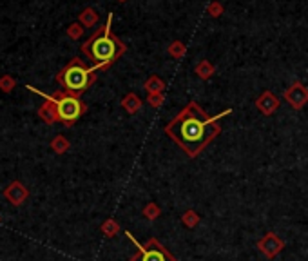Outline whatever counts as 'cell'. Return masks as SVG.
<instances>
[{"label": "cell", "instance_id": "6da1fadb", "mask_svg": "<svg viewBox=\"0 0 308 261\" xmlns=\"http://www.w3.org/2000/svg\"><path fill=\"white\" fill-rule=\"evenodd\" d=\"M229 112L230 111H225L216 116H208L196 102H189L165 125V133L189 156L194 158L221 133V127L218 125V120H220L221 116L229 114Z\"/></svg>", "mask_w": 308, "mask_h": 261}, {"label": "cell", "instance_id": "7a4b0ae2", "mask_svg": "<svg viewBox=\"0 0 308 261\" xmlns=\"http://www.w3.org/2000/svg\"><path fill=\"white\" fill-rule=\"evenodd\" d=\"M111 24H113V13H109L105 24L96 29L82 44V53L91 60L93 67H96V69L111 67L127 51L124 42L113 35Z\"/></svg>", "mask_w": 308, "mask_h": 261}, {"label": "cell", "instance_id": "3957f363", "mask_svg": "<svg viewBox=\"0 0 308 261\" xmlns=\"http://www.w3.org/2000/svg\"><path fill=\"white\" fill-rule=\"evenodd\" d=\"M96 67L85 66L82 58H71V62L56 75V82L66 93L80 96L96 82Z\"/></svg>", "mask_w": 308, "mask_h": 261}, {"label": "cell", "instance_id": "277c9868", "mask_svg": "<svg viewBox=\"0 0 308 261\" xmlns=\"http://www.w3.org/2000/svg\"><path fill=\"white\" fill-rule=\"evenodd\" d=\"M27 89L37 95H40L44 100H49L51 104L54 107V114H56V120L62 122L64 125L67 127H71L75 125L76 122L85 114L87 111V104L80 100V96H75V95H69L62 89V91H54L53 95H46V93H40L37 91L33 85H27Z\"/></svg>", "mask_w": 308, "mask_h": 261}, {"label": "cell", "instance_id": "5b68a950", "mask_svg": "<svg viewBox=\"0 0 308 261\" xmlns=\"http://www.w3.org/2000/svg\"><path fill=\"white\" fill-rule=\"evenodd\" d=\"M131 240L138 247V252L131 256L129 261H176V257L154 238L147 241L145 245H140L134 238H131Z\"/></svg>", "mask_w": 308, "mask_h": 261}, {"label": "cell", "instance_id": "8992f818", "mask_svg": "<svg viewBox=\"0 0 308 261\" xmlns=\"http://www.w3.org/2000/svg\"><path fill=\"white\" fill-rule=\"evenodd\" d=\"M4 198L8 199L11 205H15V207H20V205H24L25 201H27V198H29V189L24 185V183L20 182H11L8 187L4 189Z\"/></svg>", "mask_w": 308, "mask_h": 261}, {"label": "cell", "instance_id": "52a82bcc", "mask_svg": "<svg viewBox=\"0 0 308 261\" xmlns=\"http://www.w3.org/2000/svg\"><path fill=\"white\" fill-rule=\"evenodd\" d=\"M285 100L290 104V107L301 109L308 102V89L301 82H294L285 93Z\"/></svg>", "mask_w": 308, "mask_h": 261}, {"label": "cell", "instance_id": "ba28073f", "mask_svg": "<svg viewBox=\"0 0 308 261\" xmlns=\"http://www.w3.org/2000/svg\"><path fill=\"white\" fill-rule=\"evenodd\" d=\"M256 105H258V109L263 112V114H272V112L279 107V100L275 98L272 93L267 91V93H263V95L259 96L258 102H256Z\"/></svg>", "mask_w": 308, "mask_h": 261}, {"label": "cell", "instance_id": "9c48e42d", "mask_svg": "<svg viewBox=\"0 0 308 261\" xmlns=\"http://www.w3.org/2000/svg\"><path fill=\"white\" fill-rule=\"evenodd\" d=\"M100 20V15L95 11L93 8H85L82 13L78 15V22L83 25V27H95Z\"/></svg>", "mask_w": 308, "mask_h": 261}, {"label": "cell", "instance_id": "30bf717a", "mask_svg": "<svg viewBox=\"0 0 308 261\" xmlns=\"http://www.w3.org/2000/svg\"><path fill=\"white\" fill-rule=\"evenodd\" d=\"M38 116H40L42 120L46 122V124H49V125H53V124H56V114H54V107H53V104H51L49 100H44V104L38 107Z\"/></svg>", "mask_w": 308, "mask_h": 261}, {"label": "cell", "instance_id": "8fae6325", "mask_svg": "<svg viewBox=\"0 0 308 261\" xmlns=\"http://www.w3.org/2000/svg\"><path fill=\"white\" fill-rule=\"evenodd\" d=\"M51 149H53V153H56V154H64V153H67L69 151V140H67L66 136H62V134H58V136H54L53 140H51Z\"/></svg>", "mask_w": 308, "mask_h": 261}, {"label": "cell", "instance_id": "7c38bea8", "mask_svg": "<svg viewBox=\"0 0 308 261\" xmlns=\"http://www.w3.org/2000/svg\"><path fill=\"white\" fill-rule=\"evenodd\" d=\"M121 105L129 112H136L140 109V105H142V102H140V98L136 95H127L124 98V102H121Z\"/></svg>", "mask_w": 308, "mask_h": 261}, {"label": "cell", "instance_id": "4fadbf2b", "mask_svg": "<svg viewBox=\"0 0 308 261\" xmlns=\"http://www.w3.org/2000/svg\"><path fill=\"white\" fill-rule=\"evenodd\" d=\"M17 87V80L13 78V76L9 75H2L0 76V91L6 93V95H9V93L13 91Z\"/></svg>", "mask_w": 308, "mask_h": 261}, {"label": "cell", "instance_id": "5bb4252c", "mask_svg": "<svg viewBox=\"0 0 308 261\" xmlns=\"http://www.w3.org/2000/svg\"><path fill=\"white\" fill-rule=\"evenodd\" d=\"M196 73H198V76H201V78H210V75L214 73V67L208 60H203V62H200L196 66Z\"/></svg>", "mask_w": 308, "mask_h": 261}, {"label": "cell", "instance_id": "9a60e30c", "mask_svg": "<svg viewBox=\"0 0 308 261\" xmlns=\"http://www.w3.org/2000/svg\"><path fill=\"white\" fill-rule=\"evenodd\" d=\"M66 33H67V37L73 38V40H78V38L83 35V25L80 24V22H75V24H71L66 29Z\"/></svg>", "mask_w": 308, "mask_h": 261}, {"label": "cell", "instance_id": "2e32d148", "mask_svg": "<svg viewBox=\"0 0 308 261\" xmlns=\"http://www.w3.org/2000/svg\"><path fill=\"white\" fill-rule=\"evenodd\" d=\"M145 89L149 93H156V91H162L163 89V82H160V78H156V76H152V78H149L145 82Z\"/></svg>", "mask_w": 308, "mask_h": 261}, {"label": "cell", "instance_id": "e0dca14e", "mask_svg": "<svg viewBox=\"0 0 308 261\" xmlns=\"http://www.w3.org/2000/svg\"><path fill=\"white\" fill-rule=\"evenodd\" d=\"M169 53H171L172 56H176V58L183 56V54H185V46L181 44V42H172L171 46H169Z\"/></svg>", "mask_w": 308, "mask_h": 261}, {"label": "cell", "instance_id": "ac0fdd59", "mask_svg": "<svg viewBox=\"0 0 308 261\" xmlns=\"http://www.w3.org/2000/svg\"><path fill=\"white\" fill-rule=\"evenodd\" d=\"M207 13L210 15V17H220V15H223V6L220 4V2H212V4H208L207 8Z\"/></svg>", "mask_w": 308, "mask_h": 261}, {"label": "cell", "instance_id": "d6986e66", "mask_svg": "<svg viewBox=\"0 0 308 261\" xmlns=\"http://www.w3.org/2000/svg\"><path fill=\"white\" fill-rule=\"evenodd\" d=\"M102 230H104L107 236H113L114 232L118 230V227H116V223H114L113 220H109V221H105V223L102 225Z\"/></svg>", "mask_w": 308, "mask_h": 261}, {"label": "cell", "instance_id": "ffe728a7", "mask_svg": "<svg viewBox=\"0 0 308 261\" xmlns=\"http://www.w3.org/2000/svg\"><path fill=\"white\" fill-rule=\"evenodd\" d=\"M118 2H127V0H118Z\"/></svg>", "mask_w": 308, "mask_h": 261}]
</instances>
